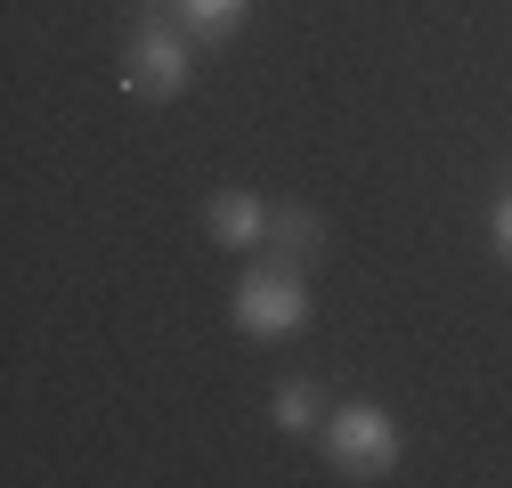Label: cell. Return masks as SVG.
I'll return each instance as SVG.
<instances>
[{
    "instance_id": "2",
    "label": "cell",
    "mask_w": 512,
    "mask_h": 488,
    "mask_svg": "<svg viewBox=\"0 0 512 488\" xmlns=\"http://www.w3.org/2000/svg\"><path fill=\"white\" fill-rule=\"evenodd\" d=\"M399 423H391V407H374V399H350L334 423H326V456H334V472H350V480H382V472H399Z\"/></svg>"
},
{
    "instance_id": "6",
    "label": "cell",
    "mask_w": 512,
    "mask_h": 488,
    "mask_svg": "<svg viewBox=\"0 0 512 488\" xmlns=\"http://www.w3.org/2000/svg\"><path fill=\"white\" fill-rule=\"evenodd\" d=\"M317 407H326V391H317L309 375H293V383H277V407H269V423H277L285 440H301L309 423H317Z\"/></svg>"
},
{
    "instance_id": "9",
    "label": "cell",
    "mask_w": 512,
    "mask_h": 488,
    "mask_svg": "<svg viewBox=\"0 0 512 488\" xmlns=\"http://www.w3.org/2000/svg\"><path fill=\"white\" fill-rule=\"evenodd\" d=\"M147 9H163V0H147Z\"/></svg>"
},
{
    "instance_id": "7",
    "label": "cell",
    "mask_w": 512,
    "mask_h": 488,
    "mask_svg": "<svg viewBox=\"0 0 512 488\" xmlns=\"http://www.w3.org/2000/svg\"><path fill=\"white\" fill-rule=\"evenodd\" d=\"M244 9H252V0H179V25L204 33V41H220V33L244 25Z\"/></svg>"
},
{
    "instance_id": "4",
    "label": "cell",
    "mask_w": 512,
    "mask_h": 488,
    "mask_svg": "<svg viewBox=\"0 0 512 488\" xmlns=\"http://www.w3.org/2000/svg\"><path fill=\"white\" fill-rule=\"evenodd\" d=\"M269 212H277V204H261L252 188H220V196L204 204V228L228 244V253H261V244H269Z\"/></svg>"
},
{
    "instance_id": "5",
    "label": "cell",
    "mask_w": 512,
    "mask_h": 488,
    "mask_svg": "<svg viewBox=\"0 0 512 488\" xmlns=\"http://www.w3.org/2000/svg\"><path fill=\"white\" fill-rule=\"evenodd\" d=\"M317 244H326V220H317L309 204H277V212H269V244H261L269 261H285V269H301V261L317 253Z\"/></svg>"
},
{
    "instance_id": "8",
    "label": "cell",
    "mask_w": 512,
    "mask_h": 488,
    "mask_svg": "<svg viewBox=\"0 0 512 488\" xmlns=\"http://www.w3.org/2000/svg\"><path fill=\"white\" fill-rule=\"evenodd\" d=\"M488 236H496V253H504V261H512V188H504V196H496V212H488Z\"/></svg>"
},
{
    "instance_id": "3",
    "label": "cell",
    "mask_w": 512,
    "mask_h": 488,
    "mask_svg": "<svg viewBox=\"0 0 512 488\" xmlns=\"http://www.w3.org/2000/svg\"><path fill=\"white\" fill-rule=\"evenodd\" d=\"M187 74H196V57H187V41L171 25H139L131 33V57H122V90L139 98H179Z\"/></svg>"
},
{
    "instance_id": "1",
    "label": "cell",
    "mask_w": 512,
    "mask_h": 488,
    "mask_svg": "<svg viewBox=\"0 0 512 488\" xmlns=\"http://www.w3.org/2000/svg\"><path fill=\"white\" fill-rule=\"evenodd\" d=\"M228 318H236L252 342H285V334H301V326H309V285H301V269L261 261V269H252V277L236 285Z\"/></svg>"
}]
</instances>
